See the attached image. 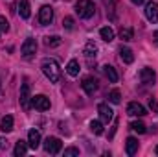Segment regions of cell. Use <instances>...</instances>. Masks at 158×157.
<instances>
[{
	"label": "cell",
	"instance_id": "cell-1",
	"mask_svg": "<svg viewBox=\"0 0 158 157\" xmlns=\"http://www.w3.org/2000/svg\"><path fill=\"white\" fill-rule=\"evenodd\" d=\"M40 69H42L44 76L50 79L52 83H57V81L61 79V70H59V65H57L53 59H44V61H42V65H40Z\"/></svg>",
	"mask_w": 158,
	"mask_h": 157
},
{
	"label": "cell",
	"instance_id": "cell-2",
	"mask_svg": "<svg viewBox=\"0 0 158 157\" xmlns=\"http://www.w3.org/2000/svg\"><path fill=\"white\" fill-rule=\"evenodd\" d=\"M76 13L81 19H90L96 13V6L92 0H77L76 2Z\"/></svg>",
	"mask_w": 158,
	"mask_h": 157
},
{
	"label": "cell",
	"instance_id": "cell-3",
	"mask_svg": "<svg viewBox=\"0 0 158 157\" xmlns=\"http://www.w3.org/2000/svg\"><path fill=\"white\" fill-rule=\"evenodd\" d=\"M42 146H44V152H46V154L55 155V154H59V152H61L63 142H61V139H57V137H48V139L42 142Z\"/></svg>",
	"mask_w": 158,
	"mask_h": 157
},
{
	"label": "cell",
	"instance_id": "cell-4",
	"mask_svg": "<svg viewBox=\"0 0 158 157\" xmlns=\"http://www.w3.org/2000/svg\"><path fill=\"white\" fill-rule=\"evenodd\" d=\"M31 92H30V83H22V87H20V105H22V109L24 111H28L33 104H31Z\"/></svg>",
	"mask_w": 158,
	"mask_h": 157
},
{
	"label": "cell",
	"instance_id": "cell-5",
	"mask_svg": "<svg viewBox=\"0 0 158 157\" xmlns=\"http://www.w3.org/2000/svg\"><path fill=\"white\" fill-rule=\"evenodd\" d=\"M35 52H37V41L33 39V37H28L22 43V46H20V54L24 57H31Z\"/></svg>",
	"mask_w": 158,
	"mask_h": 157
},
{
	"label": "cell",
	"instance_id": "cell-6",
	"mask_svg": "<svg viewBox=\"0 0 158 157\" xmlns=\"http://www.w3.org/2000/svg\"><path fill=\"white\" fill-rule=\"evenodd\" d=\"M52 20H53V9H52V6H42L39 11V22L42 26H48V24H52Z\"/></svg>",
	"mask_w": 158,
	"mask_h": 157
},
{
	"label": "cell",
	"instance_id": "cell-7",
	"mask_svg": "<svg viewBox=\"0 0 158 157\" xmlns=\"http://www.w3.org/2000/svg\"><path fill=\"white\" fill-rule=\"evenodd\" d=\"M127 115L129 117H145L147 115V109L142 104H138V102H131L127 105Z\"/></svg>",
	"mask_w": 158,
	"mask_h": 157
},
{
	"label": "cell",
	"instance_id": "cell-8",
	"mask_svg": "<svg viewBox=\"0 0 158 157\" xmlns=\"http://www.w3.org/2000/svg\"><path fill=\"white\" fill-rule=\"evenodd\" d=\"M98 113H99V118H101L103 124H109L114 118V111L109 107V104H99L98 105Z\"/></svg>",
	"mask_w": 158,
	"mask_h": 157
},
{
	"label": "cell",
	"instance_id": "cell-9",
	"mask_svg": "<svg viewBox=\"0 0 158 157\" xmlns=\"http://www.w3.org/2000/svg\"><path fill=\"white\" fill-rule=\"evenodd\" d=\"M31 104H33V107L39 109V111H48V109H50V98L44 96V94L33 96V98H31Z\"/></svg>",
	"mask_w": 158,
	"mask_h": 157
},
{
	"label": "cell",
	"instance_id": "cell-10",
	"mask_svg": "<svg viewBox=\"0 0 158 157\" xmlns=\"http://www.w3.org/2000/svg\"><path fill=\"white\" fill-rule=\"evenodd\" d=\"M140 79H142V83H145V85H153V83L156 81V72H155L153 69L145 67V69L140 70Z\"/></svg>",
	"mask_w": 158,
	"mask_h": 157
},
{
	"label": "cell",
	"instance_id": "cell-11",
	"mask_svg": "<svg viewBox=\"0 0 158 157\" xmlns=\"http://www.w3.org/2000/svg\"><path fill=\"white\" fill-rule=\"evenodd\" d=\"M145 17L153 24L158 20V4L156 2H147V6H145Z\"/></svg>",
	"mask_w": 158,
	"mask_h": 157
},
{
	"label": "cell",
	"instance_id": "cell-12",
	"mask_svg": "<svg viewBox=\"0 0 158 157\" xmlns=\"http://www.w3.org/2000/svg\"><path fill=\"white\" fill-rule=\"evenodd\" d=\"M81 87H83V91H85V92H86L88 96H92V94L96 92V89H98V81H96L94 78H90V76H88V78L83 79Z\"/></svg>",
	"mask_w": 158,
	"mask_h": 157
},
{
	"label": "cell",
	"instance_id": "cell-13",
	"mask_svg": "<svg viewBox=\"0 0 158 157\" xmlns=\"http://www.w3.org/2000/svg\"><path fill=\"white\" fill-rule=\"evenodd\" d=\"M28 146L31 150H37L40 146V133L37 129H30V133H28Z\"/></svg>",
	"mask_w": 158,
	"mask_h": 157
},
{
	"label": "cell",
	"instance_id": "cell-14",
	"mask_svg": "<svg viewBox=\"0 0 158 157\" xmlns=\"http://www.w3.org/2000/svg\"><path fill=\"white\" fill-rule=\"evenodd\" d=\"M138 139H134V137H129L127 141H125V152H127V155H134L136 152H138Z\"/></svg>",
	"mask_w": 158,
	"mask_h": 157
},
{
	"label": "cell",
	"instance_id": "cell-15",
	"mask_svg": "<svg viewBox=\"0 0 158 157\" xmlns=\"http://www.w3.org/2000/svg\"><path fill=\"white\" fill-rule=\"evenodd\" d=\"M119 57H121V61L127 63V65L134 61V54H132V50L127 48V46H121V48H119Z\"/></svg>",
	"mask_w": 158,
	"mask_h": 157
},
{
	"label": "cell",
	"instance_id": "cell-16",
	"mask_svg": "<svg viewBox=\"0 0 158 157\" xmlns=\"http://www.w3.org/2000/svg\"><path fill=\"white\" fill-rule=\"evenodd\" d=\"M19 13H20L22 19H30L31 7H30V2H28V0H20V2H19Z\"/></svg>",
	"mask_w": 158,
	"mask_h": 157
},
{
	"label": "cell",
	"instance_id": "cell-17",
	"mask_svg": "<svg viewBox=\"0 0 158 157\" xmlns=\"http://www.w3.org/2000/svg\"><path fill=\"white\" fill-rule=\"evenodd\" d=\"M103 72H105V76L109 78L110 83H116V81H118V72H116V69H114V67L105 65V67H103Z\"/></svg>",
	"mask_w": 158,
	"mask_h": 157
},
{
	"label": "cell",
	"instance_id": "cell-18",
	"mask_svg": "<svg viewBox=\"0 0 158 157\" xmlns=\"http://www.w3.org/2000/svg\"><path fill=\"white\" fill-rule=\"evenodd\" d=\"M0 129H2L4 133H9V131L13 129V117H11V115H6V117L2 118V122H0Z\"/></svg>",
	"mask_w": 158,
	"mask_h": 157
},
{
	"label": "cell",
	"instance_id": "cell-19",
	"mask_svg": "<svg viewBox=\"0 0 158 157\" xmlns=\"http://www.w3.org/2000/svg\"><path fill=\"white\" fill-rule=\"evenodd\" d=\"M66 72H68V76H72V78H76V76L79 74V63L76 61V59H70V61H68Z\"/></svg>",
	"mask_w": 158,
	"mask_h": 157
},
{
	"label": "cell",
	"instance_id": "cell-20",
	"mask_svg": "<svg viewBox=\"0 0 158 157\" xmlns=\"http://www.w3.org/2000/svg\"><path fill=\"white\" fill-rule=\"evenodd\" d=\"M26 152H28V144H26L24 141H19V142L15 144V150H13L15 157H22V155H26Z\"/></svg>",
	"mask_w": 158,
	"mask_h": 157
},
{
	"label": "cell",
	"instance_id": "cell-21",
	"mask_svg": "<svg viewBox=\"0 0 158 157\" xmlns=\"http://www.w3.org/2000/svg\"><path fill=\"white\" fill-rule=\"evenodd\" d=\"M96 54H98V44L94 41H88L86 46H85V56L86 57H96Z\"/></svg>",
	"mask_w": 158,
	"mask_h": 157
},
{
	"label": "cell",
	"instance_id": "cell-22",
	"mask_svg": "<svg viewBox=\"0 0 158 157\" xmlns=\"http://www.w3.org/2000/svg\"><path fill=\"white\" fill-rule=\"evenodd\" d=\"M99 35H101V39H103V41L110 43V41H114V30H112V28H109V26H105V28H101V30H99Z\"/></svg>",
	"mask_w": 158,
	"mask_h": 157
},
{
	"label": "cell",
	"instance_id": "cell-23",
	"mask_svg": "<svg viewBox=\"0 0 158 157\" xmlns=\"http://www.w3.org/2000/svg\"><path fill=\"white\" fill-rule=\"evenodd\" d=\"M129 128H131L132 131H136V133H140V135L147 131V128H145V124H143V122H140V120H134V122H131V126H129Z\"/></svg>",
	"mask_w": 158,
	"mask_h": 157
},
{
	"label": "cell",
	"instance_id": "cell-24",
	"mask_svg": "<svg viewBox=\"0 0 158 157\" xmlns=\"http://www.w3.org/2000/svg\"><path fill=\"white\" fill-rule=\"evenodd\" d=\"M44 43H46V46H52V48H55V46H61L63 39H61L59 35H52V37H46V39H44Z\"/></svg>",
	"mask_w": 158,
	"mask_h": 157
},
{
	"label": "cell",
	"instance_id": "cell-25",
	"mask_svg": "<svg viewBox=\"0 0 158 157\" xmlns=\"http://www.w3.org/2000/svg\"><path fill=\"white\" fill-rule=\"evenodd\" d=\"M90 131L96 133V135H101V133H103V122H99V120H92V122H90Z\"/></svg>",
	"mask_w": 158,
	"mask_h": 157
},
{
	"label": "cell",
	"instance_id": "cell-26",
	"mask_svg": "<svg viewBox=\"0 0 158 157\" xmlns=\"http://www.w3.org/2000/svg\"><path fill=\"white\" fill-rule=\"evenodd\" d=\"M119 37H121V41H132L134 39V32H132V28H121Z\"/></svg>",
	"mask_w": 158,
	"mask_h": 157
},
{
	"label": "cell",
	"instance_id": "cell-27",
	"mask_svg": "<svg viewBox=\"0 0 158 157\" xmlns=\"http://www.w3.org/2000/svg\"><path fill=\"white\" fill-rule=\"evenodd\" d=\"M109 102L110 104H119L121 102V92H119L118 89H114V91L109 92Z\"/></svg>",
	"mask_w": 158,
	"mask_h": 157
},
{
	"label": "cell",
	"instance_id": "cell-28",
	"mask_svg": "<svg viewBox=\"0 0 158 157\" xmlns=\"http://www.w3.org/2000/svg\"><path fill=\"white\" fill-rule=\"evenodd\" d=\"M0 32H4V34L9 32V22H7V19L2 17V15H0Z\"/></svg>",
	"mask_w": 158,
	"mask_h": 157
},
{
	"label": "cell",
	"instance_id": "cell-29",
	"mask_svg": "<svg viewBox=\"0 0 158 157\" xmlns=\"http://www.w3.org/2000/svg\"><path fill=\"white\" fill-rule=\"evenodd\" d=\"M63 26H64L66 30H74V19H72V17H64Z\"/></svg>",
	"mask_w": 158,
	"mask_h": 157
},
{
	"label": "cell",
	"instance_id": "cell-30",
	"mask_svg": "<svg viewBox=\"0 0 158 157\" xmlns=\"http://www.w3.org/2000/svg\"><path fill=\"white\" fill-rule=\"evenodd\" d=\"M149 107H151L155 113H158V102H156V98H149Z\"/></svg>",
	"mask_w": 158,
	"mask_h": 157
},
{
	"label": "cell",
	"instance_id": "cell-31",
	"mask_svg": "<svg viewBox=\"0 0 158 157\" xmlns=\"http://www.w3.org/2000/svg\"><path fill=\"white\" fill-rule=\"evenodd\" d=\"M64 155L68 157V155H79V150L77 148H66L64 150Z\"/></svg>",
	"mask_w": 158,
	"mask_h": 157
},
{
	"label": "cell",
	"instance_id": "cell-32",
	"mask_svg": "<svg viewBox=\"0 0 158 157\" xmlns=\"http://www.w3.org/2000/svg\"><path fill=\"white\" fill-rule=\"evenodd\" d=\"M0 148H7V141H4V139H0Z\"/></svg>",
	"mask_w": 158,
	"mask_h": 157
},
{
	"label": "cell",
	"instance_id": "cell-33",
	"mask_svg": "<svg viewBox=\"0 0 158 157\" xmlns=\"http://www.w3.org/2000/svg\"><path fill=\"white\" fill-rule=\"evenodd\" d=\"M131 2H132V4H143L145 0H131Z\"/></svg>",
	"mask_w": 158,
	"mask_h": 157
},
{
	"label": "cell",
	"instance_id": "cell-34",
	"mask_svg": "<svg viewBox=\"0 0 158 157\" xmlns=\"http://www.w3.org/2000/svg\"><path fill=\"white\" fill-rule=\"evenodd\" d=\"M153 37H155V43L158 44V32H155V35H153Z\"/></svg>",
	"mask_w": 158,
	"mask_h": 157
},
{
	"label": "cell",
	"instance_id": "cell-35",
	"mask_svg": "<svg viewBox=\"0 0 158 157\" xmlns=\"http://www.w3.org/2000/svg\"><path fill=\"white\" fill-rule=\"evenodd\" d=\"M155 154H156V155H158V146H156V150H155Z\"/></svg>",
	"mask_w": 158,
	"mask_h": 157
},
{
	"label": "cell",
	"instance_id": "cell-36",
	"mask_svg": "<svg viewBox=\"0 0 158 157\" xmlns=\"http://www.w3.org/2000/svg\"><path fill=\"white\" fill-rule=\"evenodd\" d=\"M0 87H2V83H0Z\"/></svg>",
	"mask_w": 158,
	"mask_h": 157
}]
</instances>
